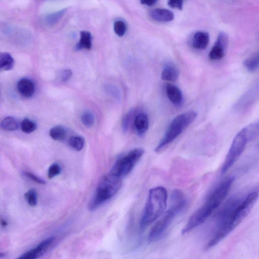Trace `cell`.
Here are the masks:
<instances>
[{"instance_id":"obj_1","label":"cell","mask_w":259,"mask_h":259,"mask_svg":"<svg viewBox=\"0 0 259 259\" xmlns=\"http://www.w3.org/2000/svg\"><path fill=\"white\" fill-rule=\"evenodd\" d=\"M235 179L233 177L226 179L212 191L205 203L190 216L182 231V235L189 233L204 223L222 205L228 196Z\"/></svg>"},{"instance_id":"obj_2","label":"cell","mask_w":259,"mask_h":259,"mask_svg":"<svg viewBox=\"0 0 259 259\" xmlns=\"http://www.w3.org/2000/svg\"><path fill=\"white\" fill-rule=\"evenodd\" d=\"M168 192L162 186H158L149 191L145 208L140 221L142 230L156 221L165 211L167 206Z\"/></svg>"},{"instance_id":"obj_3","label":"cell","mask_w":259,"mask_h":259,"mask_svg":"<svg viewBox=\"0 0 259 259\" xmlns=\"http://www.w3.org/2000/svg\"><path fill=\"white\" fill-rule=\"evenodd\" d=\"M186 203L184 193L179 190H174L172 194L169 210L157 221L149 234V242H155L164 235L176 217L184 210Z\"/></svg>"},{"instance_id":"obj_4","label":"cell","mask_w":259,"mask_h":259,"mask_svg":"<svg viewBox=\"0 0 259 259\" xmlns=\"http://www.w3.org/2000/svg\"><path fill=\"white\" fill-rule=\"evenodd\" d=\"M122 184V178L111 173L104 176L89 204V210H95L112 199L120 190Z\"/></svg>"},{"instance_id":"obj_5","label":"cell","mask_w":259,"mask_h":259,"mask_svg":"<svg viewBox=\"0 0 259 259\" xmlns=\"http://www.w3.org/2000/svg\"><path fill=\"white\" fill-rule=\"evenodd\" d=\"M198 117L194 111L187 112L175 118L170 124L163 138L155 149L158 152L174 141Z\"/></svg>"},{"instance_id":"obj_6","label":"cell","mask_w":259,"mask_h":259,"mask_svg":"<svg viewBox=\"0 0 259 259\" xmlns=\"http://www.w3.org/2000/svg\"><path fill=\"white\" fill-rule=\"evenodd\" d=\"M144 153V149L137 148L117 159L110 173L122 178L130 173Z\"/></svg>"},{"instance_id":"obj_7","label":"cell","mask_w":259,"mask_h":259,"mask_svg":"<svg viewBox=\"0 0 259 259\" xmlns=\"http://www.w3.org/2000/svg\"><path fill=\"white\" fill-rule=\"evenodd\" d=\"M248 142V140L243 130L242 129L235 136L225 157L221 169L222 174L228 172L234 165L245 150Z\"/></svg>"},{"instance_id":"obj_8","label":"cell","mask_w":259,"mask_h":259,"mask_svg":"<svg viewBox=\"0 0 259 259\" xmlns=\"http://www.w3.org/2000/svg\"><path fill=\"white\" fill-rule=\"evenodd\" d=\"M259 197L256 191L250 193L246 198L239 204L227 222L234 230L248 216L255 206Z\"/></svg>"},{"instance_id":"obj_9","label":"cell","mask_w":259,"mask_h":259,"mask_svg":"<svg viewBox=\"0 0 259 259\" xmlns=\"http://www.w3.org/2000/svg\"><path fill=\"white\" fill-rule=\"evenodd\" d=\"M259 99V80L240 97L235 106V109L239 112L245 111Z\"/></svg>"},{"instance_id":"obj_10","label":"cell","mask_w":259,"mask_h":259,"mask_svg":"<svg viewBox=\"0 0 259 259\" xmlns=\"http://www.w3.org/2000/svg\"><path fill=\"white\" fill-rule=\"evenodd\" d=\"M229 44V37L225 32H220L211 50L209 56L213 60H219L225 55Z\"/></svg>"},{"instance_id":"obj_11","label":"cell","mask_w":259,"mask_h":259,"mask_svg":"<svg viewBox=\"0 0 259 259\" xmlns=\"http://www.w3.org/2000/svg\"><path fill=\"white\" fill-rule=\"evenodd\" d=\"M55 238L51 237L41 242L34 249H32L22 255L19 259H35L42 256L46 253L52 244L54 242Z\"/></svg>"},{"instance_id":"obj_12","label":"cell","mask_w":259,"mask_h":259,"mask_svg":"<svg viewBox=\"0 0 259 259\" xmlns=\"http://www.w3.org/2000/svg\"><path fill=\"white\" fill-rule=\"evenodd\" d=\"M166 91L170 101L176 106H181L183 103V95L180 89L170 84L167 85Z\"/></svg>"},{"instance_id":"obj_13","label":"cell","mask_w":259,"mask_h":259,"mask_svg":"<svg viewBox=\"0 0 259 259\" xmlns=\"http://www.w3.org/2000/svg\"><path fill=\"white\" fill-rule=\"evenodd\" d=\"M210 36L208 32L198 31L193 36L192 46L194 48L198 50L205 49L209 45Z\"/></svg>"},{"instance_id":"obj_14","label":"cell","mask_w":259,"mask_h":259,"mask_svg":"<svg viewBox=\"0 0 259 259\" xmlns=\"http://www.w3.org/2000/svg\"><path fill=\"white\" fill-rule=\"evenodd\" d=\"M150 16L154 20L160 22H170L174 18L173 13L166 9H154L150 12Z\"/></svg>"},{"instance_id":"obj_15","label":"cell","mask_w":259,"mask_h":259,"mask_svg":"<svg viewBox=\"0 0 259 259\" xmlns=\"http://www.w3.org/2000/svg\"><path fill=\"white\" fill-rule=\"evenodd\" d=\"M134 124L139 136H142L147 132L149 127V119L147 115L141 113L135 116Z\"/></svg>"},{"instance_id":"obj_16","label":"cell","mask_w":259,"mask_h":259,"mask_svg":"<svg viewBox=\"0 0 259 259\" xmlns=\"http://www.w3.org/2000/svg\"><path fill=\"white\" fill-rule=\"evenodd\" d=\"M17 87L19 93L25 97H30L35 92V86L33 82L27 79L19 81Z\"/></svg>"},{"instance_id":"obj_17","label":"cell","mask_w":259,"mask_h":259,"mask_svg":"<svg viewBox=\"0 0 259 259\" xmlns=\"http://www.w3.org/2000/svg\"><path fill=\"white\" fill-rule=\"evenodd\" d=\"M179 75V71L175 65L168 63L161 73V79L166 81L175 82L178 79Z\"/></svg>"},{"instance_id":"obj_18","label":"cell","mask_w":259,"mask_h":259,"mask_svg":"<svg viewBox=\"0 0 259 259\" xmlns=\"http://www.w3.org/2000/svg\"><path fill=\"white\" fill-rule=\"evenodd\" d=\"M92 47V36L89 31H82L80 32V39L76 46L77 50H90Z\"/></svg>"},{"instance_id":"obj_19","label":"cell","mask_w":259,"mask_h":259,"mask_svg":"<svg viewBox=\"0 0 259 259\" xmlns=\"http://www.w3.org/2000/svg\"><path fill=\"white\" fill-rule=\"evenodd\" d=\"M250 142L259 135V120L250 124L242 129Z\"/></svg>"},{"instance_id":"obj_20","label":"cell","mask_w":259,"mask_h":259,"mask_svg":"<svg viewBox=\"0 0 259 259\" xmlns=\"http://www.w3.org/2000/svg\"><path fill=\"white\" fill-rule=\"evenodd\" d=\"M14 66L13 57L7 52L1 53L0 55V68L1 70L7 71L12 70Z\"/></svg>"},{"instance_id":"obj_21","label":"cell","mask_w":259,"mask_h":259,"mask_svg":"<svg viewBox=\"0 0 259 259\" xmlns=\"http://www.w3.org/2000/svg\"><path fill=\"white\" fill-rule=\"evenodd\" d=\"M244 66L250 72H255L259 68V52L246 59Z\"/></svg>"},{"instance_id":"obj_22","label":"cell","mask_w":259,"mask_h":259,"mask_svg":"<svg viewBox=\"0 0 259 259\" xmlns=\"http://www.w3.org/2000/svg\"><path fill=\"white\" fill-rule=\"evenodd\" d=\"M49 135L54 140L62 141L66 138L67 131L63 127L57 126L50 130Z\"/></svg>"},{"instance_id":"obj_23","label":"cell","mask_w":259,"mask_h":259,"mask_svg":"<svg viewBox=\"0 0 259 259\" xmlns=\"http://www.w3.org/2000/svg\"><path fill=\"white\" fill-rule=\"evenodd\" d=\"M1 127L4 130L13 131L16 130L18 129V123L14 117H8L2 121Z\"/></svg>"},{"instance_id":"obj_24","label":"cell","mask_w":259,"mask_h":259,"mask_svg":"<svg viewBox=\"0 0 259 259\" xmlns=\"http://www.w3.org/2000/svg\"><path fill=\"white\" fill-rule=\"evenodd\" d=\"M66 11V9H64L48 15L45 17V23L48 26L54 25L63 17Z\"/></svg>"},{"instance_id":"obj_25","label":"cell","mask_w":259,"mask_h":259,"mask_svg":"<svg viewBox=\"0 0 259 259\" xmlns=\"http://www.w3.org/2000/svg\"><path fill=\"white\" fill-rule=\"evenodd\" d=\"M68 142L70 147L76 151L81 150L84 148L85 145L84 138L78 136L71 137L69 139Z\"/></svg>"},{"instance_id":"obj_26","label":"cell","mask_w":259,"mask_h":259,"mask_svg":"<svg viewBox=\"0 0 259 259\" xmlns=\"http://www.w3.org/2000/svg\"><path fill=\"white\" fill-rule=\"evenodd\" d=\"M36 128V124L33 121L28 119H24L21 123V130L26 134H30L34 132Z\"/></svg>"},{"instance_id":"obj_27","label":"cell","mask_w":259,"mask_h":259,"mask_svg":"<svg viewBox=\"0 0 259 259\" xmlns=\"http://www.w3.org/2000/svg\"><path fill=\"white\" fill-rule=\"evenodd\" d=\"M27 203L30 206H36L38 203V195L36 190L31 189L27 191L24 194Z\"/></svg>"},{"instance_id":"obj_28","label":"cell","mask_w":259,"mask_h":259,"mask_svg":"<svg viewBox=\"0 0 259 259\" xmlns=\"http://www.w3.org/2000/svg\"><path fill=\"white\" fill-rule=\"evenodd\" d=\"M114 31L119 37L124 36L127 31V25L125 22L122 20L116 21L114 23Z\"/></svg>"},{"instance_id":"obj_29","label":"cell","mask_w":259,"mask_h":259,"mask_svg":"<svg viewBox=\"0 0 259 259\" xmlns=\"http://www.w3.org/2000/svg\"><path fill=\"white\" fill-rule=\"evenodd\" d=\"M135 113V111L133 109L131 110V111L127 114L123 119L122 127L125 132H127L130 126L131 125Z\"/></svg>"},{"instance_id":"obj_30","label":"cell","mask_w":259,"mask_h":259,"mask_svg":"<svg viewBox=\"0 0 259 259\" xmlns=\"http://www.w3.org/2000/svg\"><path fill=\"white\" fill-rule=\"evenodd\" d=\"M82 124L88 128L92 127L95 123L94 116L90 113H85L81 117Z\"/></svg>"},{"instance_id":"obj_31","label":"cell","mask_w":259,"mask_h":259,"mask_svg":"<svg viewBox=\"0 0 259 259\" xmlns=\"http://www.w3.org/2000/svg\"><path fill=\"white\" fill-rule=\"evenodd\" d=\"M61 172V168L58 163H54L49 167L48 171V177L49 179H52L57 176Z\"/></svg>"},{"instance_id":"obj_32","label":"cell","mask_w":259,"mask_h":259,"mask_svg":"<svg viewBox=\"0 0 259 259\" xmlns=\"http://www.w3.org/2000/svg\"><path fill=\"white\" fill-rule=\"evenodd\" d=\"M183 0H169L168 4L172 8L182 10L183 7Z\"/></svg>"},{"instance_id":"obj_33","label":"cell","mask_w":259,"mask_h":259,"mask_svg":"<svg viewBox=\"0 0 259 259\" xmlns=\"http://www.w3.org/2000/svg\"><path fill=\"white\" fill-rule=\"evenodd\" d=\"M24 175L36 183H39L40 184H45L46 183L45 181L35 175L33 173L25 172L24 173Z\"/></svg>"},{"instance_id":"obj_34","label":"cell","mask_w":259,"mask_h":259,"mask_svg":"<svg viewBox=\"0 0 259 259\" xmlns=\"http://www.w3.org/2000/svg\"><path fill=\"white\" fill-rule=\"evenodd\" d=\"M72 76V72L70 70H65L62 71L61 75V80L63 82L68 81Z\"/></svg>"},{"instance_id":"obj_35","label":"cell","mask_w":259,"mask_h":259,"mask_svg":"<svg viewBox=\"0 0 259 259\" xmlns=\"http://www.w3.org/2000/svg\"><path fill=\"white\" fill-rule=\"evenodd\" d=\"M157 0H140V2L142 4L148 6H153L156 3Z\"/></svg>"},{"instance_id":"obj_36","label":"cell","mask_w":259,"mask_h":259,"mask_svg":"<svg viewBox=\"0 0 259 259\" xmlns=\"http://www.w3.org/2000/svg\"><path fill=\"white\" fill-rule=\"evenodd\" d=\"M1 224L2 226H3V227H6V226H7L8 223H7V222L6 221V220L2 219V220H1Z\"/></svg>"}]
</instances>
